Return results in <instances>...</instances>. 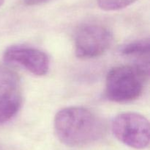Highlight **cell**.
Returning <instances> with one entry per match:
<instances>
[{
  "label": "cell",
  "mask_w": 150,
  "mask_h": 150,
  "mask_svg": "<svg viewBox=\"0 0 150 150\" xmlns=\"http://www.w3.org/2000/svg\"><path fill=\"white\" fill-rule=\"evenodd\" d=\"M138 0H97L100 8L105 11H115L131 5Z\"/></svg>",
  "instance_id": "ba28073f"
},
{
  "label": "cell",
  "mask_w": 150,
  "mask_h": 150,
  "mask_svg": "<svg viewBox=\"0 0 150 150\" xmlns=\"http://www.w3.org/2000/svg\"><path fill=\"white\" fill-rule=\"evenodd\" d=\"M22 103L20 78L7 66H0V124L16 116Z\"/></svg>",
  "instance_id": "5b68a950"
},
{
  "label": "cell",
  "mask_w": 150,
  "mask_h": 150,
  "mask_svg": "<svg viewBox=\"0 0 150 150\" xmlns=\"http://www.w3.org/2000/svg\"><path fill=\"white\" fill-rule=\"evenodd\" d=\"M111 130L120 142L131 148L143 149L149 144V122L140 113L127 112L117 115L112 121Z\"/></svg>",
  "instance_id": "3957f363"
},
{
  "label": "cell",
  "mask_w": 150,
  "mask_h": 150,
  "mask_svg": "<svg viewBox=\"0 0 150 150\" xmlns=\"http://www.w3.org/2000/svg\"><path fill=\"white\" fill-rule=\"evenodd\" d=\"M112 41V32L108 27L100 24H86L76 31V54L81 58L99 57L109 49Z\"/></svg>",
  "instance_id": "277c9868"
},
{
  "label": "cell",
  "mask_w": 150,
  "mask_h": 150,
  "mask_svg": "<svg viewBox=\"0 0 150 150\" xmlns=\"http://www.w3.org/2000/svg\"><path fill=\"white\" fill-rule=\"evenodd\" d=\"M4 2V0H0V7H1V6L3 5Z\"/></svg>",
  "instance_id": "30bf717a"
},
{
  "label": "cell",
  "mask_w": 150,
  "mask_h": 150,
  "mask_svg": "<svg viewBox=\"0 0 150 150\" xmlns=\"http://www.w3.org/2000/svg\"><path fill=\"white\" fill-rule=\"evenodd\" d=\"M54 130L58 139L69 146H83L99 141L105 133L103 119L83 107L60 110L54 118Z\"/></svg>",
  "instance_id": "6da1fadb"
},
{
  "label": "cell",
  "mask_w": 150,
  "mask_h": 150,
  "mask_svg": "<svg viewBox=\"0 0 150 150\" xmlns=\"http://www.w3.org/2000/svg\"><path fill=\"white\" fill-rule=\"evenodd\" d=\"M0 150H2V149H1V148H0Z\"/></svg>",
  "instance_id": "8fae6325"
},
{
  "label": "cell",
  "mask_w": 150,
  "mask_h": 150,
  "mask_svg": "<svg viewBox=\"0 0 150 150\" xmlns=\"http://www.w3.org/2000/svg\"><path fill=\"white\" fill-rule=\"evenodd\" d=\"M50 1V0H23L25 4L26 5L32 6V5H37V4H42V3L46 2V1Z\"/></svg>",
  "instance_id": "9c48e42d"
},
{
  "label": "cell",
  "mask_w": 150,
  "mask_h": 150,
  "mask_svg": "<svg viewBox=\"0 0 150 150\" xmlns=\"http://www.w3.org/2000/svg\"><path fill=\"white\" fill-rule=\"evenodd\" d=\"M150 42L149 38L136 40L122 46L120 52L127 56H145L149 53Z\"/></svg>",
  "instance_id": "52a82bcc"
},
{
  "label": "cell",
  "mask_w": 150,
  "mask_h": 150,
  "mask_svg": "<svg viewBox=\"0 0 150 150\" xmlns=\"http://www.w3.org/2000/svg\"><path fill=\"white\" fill-rule=\"evenodd\" d=\"M3 59L6 63L21 66L36 76L45 75L49 70L48 56L34 47L12 46L4 51Z\"/></svg>",
  "instance_id": "8992f818"
},
{
  "label": "cell",
  "mask_w": 150,
  "mask_h": 150,
  "mask_svg": "<svg viewBox=\"0 0 150 150\" xmlns=\"http://www.w3.org/2000/svg\"><path fill=\"white\" fill-rule=\"evenodd\" d=\"M149 68L142 66H120L108 72L105 81V96L114 102L134 101L142 95L145 76Z\"/></svg>",
  "instance_id": "7a4b0ae2"
}]
</instances>
